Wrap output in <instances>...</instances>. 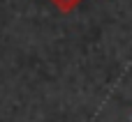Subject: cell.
Here are the masks:
<instances>
[{"instance_id":"6da1fadb","label":"cell","mask_w":132,"mask_h":122,"mask_svg":"<svg viewBox=\"0 0 132 122\" xmlns=\"http://www.w3.org/2000/svg\"><path fill=\"white\" fill-rule=\"evenodd\" d=\"M51 2H53V5H56V7L63 12V14H67V12H72V9L77 7L81 0H51Z\"/></svg>"}]
</instances>
